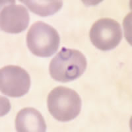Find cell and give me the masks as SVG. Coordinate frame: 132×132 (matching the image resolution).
<instances>
[{
    "mask_svg": "<svg viewBox=\"0 0 132 132\" xmlns=\"http://www.w3.org/2000/svg\"><path fill=\"white\" fill-rule=\"evenodd\" d=\"M87 66V59L82 52L63 47L50 63V74L59 82H69L81 77Z\"/></svg>",
    "mask_w": 132,
    "mask_h": 132,
    "instance_id": "6da1fadb",
    "label": "cell"
},
{
    "mask_svg": "<svg viewBox=\"0 0 132 132\" xmlns=\"http://www.w3.org/2000/svg\"><path fill=\"white\" fill-rule=\"evenodd\" d=\"M81 104L82 101L78 93L63 86L52 89L47 98L49 112L56 120L62 122L77 118L81 112Z\"/></svg>",
    "mask_w": 132,
    "mask_h": 132,
    "instance_id": "7a4b0ae2",
    "label": "cell"
},
{
    "mask_svg": "<svg viewBox=\"0 0 132 132\" xmlns=\"http://www.w3.org/2000/svg\"><path fill=\"white\" fill-rule=\"evenodd\" d=\"M60 42V37L57 30L42 21L34 23L27 32L28 48L38 57L53 56L58 50Z\"/></svg>",
    "mask_w": 132,
    "mask_h": 132,
    "instance_id": "3957f363",
    "label": "cell"
},
{
    "mask_svg": "<svg viewBox=\"0 0 132 132\" xmlns=\"http://www.w3.org/2000/svg\"><path fill=\"white\" fill-rule=\"evenodd\" d=\"M92 44L102 51L114 49L122 39V30L117 21L110 18L98 20L89 32Z\"/></svg>",
    "mask_w": 132,
    "mask_h": 132,
    "instance_id": "277c9868",
    "label": "cell"
},
{
    "mask_svg": "<svg viewBox=\"0 0 132 132\" xmlns=\"http://www.w3.org/2000/svg\"><path fill=\"white\" fill-rule=\"evenodd\" d=\"M30 87V77L19 66L7 65L0 71V89L3 95L19 98L26 95Z\"/></svg>",
    "mask_w": 132,
    "mask_h": 132,
    "instance_id": "5b68a950",
    "label": "cell"
},
{
    "mask_svg": "<svg viewBox=\"0 0 132 132\" xmlns=\"http://www.w3.org/2000/svg\"><path fill=\"white\" fill-rule=\"evenodd\" d=\"M30 16L28 10L22 5H16L15 1L8 2L1 9L0 27L5 32L19 34L29 26Z\"/></svg>",
    "mask_w": 132,
    "mask_h": 132,
    "instance_id": "8992f818",
    "label": "cell"
},
{
    "mask_svg": "<svg viewBox=\"0 0 132 132\" xmlns=\"http://www.w3.org/2000/svg\"><path fill=\"white\" fill-rule=\"evenodd\" d=\"M15 129L18 132H45L46 124L39 111L33 108H24L15 118Z\"/></svg>",
    "mask_w": 132,
    "mask_h": 132,
    "instance_id": "52a82bcc",
    "label": "cell"
},
{
    "mask_svg": "<svg viewBox=\"0 0 132 132\" xmlns=\"http://www.w3.org/2000/svg\"><path fill=\"white\" fill-rule=\"evenodd\" d=\"M29 10L36 15L40 16H48L54 15L62 9L63 2L60 0L53 1H32V0H21Z\"/></svg>",
    "mask_w": 132,
    "mask_h": 132,
    "instance_id": "ba28073f",
    "label": "cell"
}]
</instances>
